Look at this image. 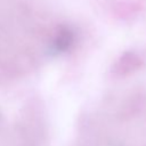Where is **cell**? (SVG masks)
Wrapping results in <instances>:
<instances>
[{"mask_svg":"<svg viewBox=\"0 0 146 146\" xmlns=\"http://www.w3.org/2000/svg\"><path fill=\"white\" fill-rule=\"evenodd\" d=\"M144 66V59L135 51H125L113 63L111 74L114 78H125L138 72Z\"/></svg>","mask_w":146,"mask_h":146,"instance_id":"cell-1","label":"cell"},{"mask_svg":"<svg viewBox=\"0 0 146 146\" xmlns=\"http://www.w3.org/2000/svg\"><path fill=\"white\" fill-rule=\"evenodd\" d=\"M72 41H73V34L71 30L66 27L58 29L56 34L54 35V47L59 51H64L68 49L72 44Z\"/></svg>","mask_w":146,"mask_h":146,"instance_id":"cell-2","label":"cell"}]
</instances>
